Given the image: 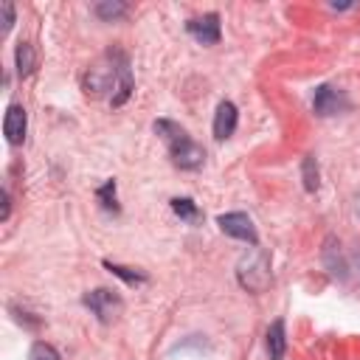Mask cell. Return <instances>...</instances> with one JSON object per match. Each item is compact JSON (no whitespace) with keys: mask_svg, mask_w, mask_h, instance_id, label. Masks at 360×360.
<instances>
[{"mask_svg":"<svg viewBox=\"0 0 360 360\" xmlns=\"http://www.w3.org/2000/svg\"><path fill=\"white\" fill-rule=\"evenodd\" d=\"M82 87L87 96L93 98H101L107 93L110 96V104L112 107H121L129 96H132V70H129V59L124 51H110L104 53L98 62H93L87 68V73L82 76Z\"/></svg>","mask_w":360,"mask_h":360,"instance_id":"obj_1","label":"cell"},{"mask_svg":"<svg viewBox=\"0 0 360 360\" xmlns=\"http://www.w3.org/2000/svg\"><path fill=\"white\" fill-rule=\"evenodd\" d=\"M152 127H155V132L166 141L169 158H172V163H174L177 169L194 172V169H200V166L205 163V149H202L197 141H191L188 132H186L180 124H174V121H169V118H158Z\"/></svg>","mask_w":360,"mask_h":360,"instance_id":"obj_2","label":"cell"},{"mask_svg":"<svg viewBox=\"0 0 360 360\" xmlns=\"http://www.w3.org/2000/svg\"><path fill=\"white\" fill-rule=\"evenodd\" d=\"M236 278L248 292H264L270 284V256L259 248H250L236 264Z\"/></svg>","mask_w":360,"mask_h":360,"instance_id":"obj_3","label":"cell"},{"mask_svg":"<svg viewBox=\"0 0 360 360\" xmlns=\"http://www.w3.org/2000/svg\"><path fill=\"white\" fill-rule=\"evenodd\" d=\"M82 304H84L101 323L115 321V318L121 315V309H124L121 295H118L115 290H107V287H96V290L84 292V295H82Z\"/></svg>","mask_w":360,"mask_h":360,"instance_id":"obj_4","label":"cell"},{"mask_svg":"<svg viewBox=\"0 0 360 360\" xmlns=\"http://www.w3.org/2000/svg\"><path fill=\"white\" fill-rule=\"evenodd\" d=\"M217 225H219V231L222 233H228V236H233V239H242V242H248V245H259V233H256V228H253V219L248 217V214H242V211H228V214H219L217 217Z\"/></svg>","mask_w":360,"mask_h":360,"instance_id":"obj_5","label":"cell"},{"mask_svg":"<svg viewBox=\"0 0 360 360\" xmlns=\"http://www.w3.org/2000/svg\"><path fill=\"white\" fill-rule=\"evenodd\" d=\"M312 110L315 115L321 118H329V115H338L343 110H349V98L340 87H332V84H321L315 87V96H312Z\"/></svg>","mask_w":360,"mask_h":360,"instance_id":"obj_6","label":"cell"},{"mask_svg":"<svg viewBox=\"0 0 360 360\" xmlns=\"http://www.w3.org/2000/svg\"><path fill=\"white\" fill-rule=\"evenodd\" d=\"M186 31H188L197 42H202V45H217L219 37H222L219 14H217V11H208V14H202V17H191V20L186 22Z\"/></svg>","mask_w":360,"mask_h":360,"instance_id":"obj_7","label":"cell"},{"mask_svg":"<svg viewBox=\"0 0 360 360\" xmlns=\"http://www.w3.org/2000/svg\"><path fill=\"white\" fill-rule=\"evenodd\" d=\"M25 129H28L25 107H22V104H8V107H6V118H3L6 141H8L11 146H20V143L25 141Z\"/></svg>","mask_w":360,"mask_h":360,"instance_id":"obj_8","label":"cell"},{"mask_svg":"<svg viewBox=\"0 0 360 360\" xmlns=\"http://www.w3.org/2000/svg\"><path fill=\"white\" fill-rule=\"evenodd\" d=\"M236 121H239L236 104H233V101H219V107H217V112H214V138H217V141L231 138L233 129H236Z\"/></svg>","mask_w":360,"mask_h":360,"instance_id":"obj_9","label":"cell"},{"mask_svg":"<svg viewBox=\"0 0 360 360\" xmlns=\"http://www.w3.org/2000/svg\"><path fill=\"white\" fill-rule=\"evenodd\" d=\"M264 346H267V357H270V360H284V352H287V332H284V321H281V318H276V321L267 326Z\"/></svg>","mask_w":360,"mask_h":360,"instance_id":"obj_10","label":"cell"},{"mask_svg":"<svg viewBox=\"0 0 360 360\" xmlns=\"http://www.w3.org/2000/svg\"><path fill=\"white\" fill-rule=\"evenodd\" d=\"M14 65H17V73L25 79L37 70V51L31 42H20L17 51H14Z\"/></svg>","mask_w":360,"mask_h":360,"instance_id":"obj_11","label":"cell"},{"mask_svg":"<svg viewBox=\"0 0 360 360\" xmlns=\"http://www.w3.org/2000/svg\"><path fill=\"white\" fill-rule=\"evenodd\" d=\"M323 262H326V267L332 270V276H338V278H343L346 276V262H343V256H340V245H335V239L329 236L326 239V245H323Z\"/></svg>","mask_w":360,"mask_h":360,"instance_id":"obj_12","label":"cell"},{"mask_svg":"<svg viewBox=\"0 0 360 360\" xmlns=\"http://www.w3.org/2000/svg\"><path fill=\"white\" fill-rule=\"evenodd\" d=\"M169 205H172V211H174L183 222H191V225H194V222H200V219H202V211H200V208H197V202H194V200H188V197H174Z\"/></svg>","mask_w":360,"mask_h":360,"instance_id":"obj_13","label":"cell"},{"mask_svg":"<svg viewBox=\"0 0 360 360\" xmlns=\"http://www.w3.org/2000/svg\"><path fill=\"white\" fill-rule=\"evenodd\" d=\"M301 180H304V188H307L309 194L318 191V186H321V172H318L315 155H307V158L301 160Z\"/></svg>","mask_w":360,"mask_h":360,"instance_id":"obj_14","label":"cell"},{"mask_svg":"<svg viewBox=\"0 0 360 360\" xmlns=\"http://www.w3.org/2000/svg\"><path fill=\"white\" fill-rule=\"evenodd\" d=\"M104 267H107L112 276H118L121 281H127L129 287L146 284V273H141V270H135V267H124V264H118V262H104Z\"/></svg>","mask_w":360,"mask_h":360,"instance_id":"obj_15","label":"cell"},{"mask_svg":"<svg viewBox=\"0 0 360 360\" xmlns=\"http://www.w3.org/2000/svg\"><path fill=\"white\" fill-rule=\"evenodd\" d=\"M93 14L98 20H104V22H112V20H118V17L127 14V3H121V0H104V3H96L93 6Z\"/></svg>","mask_w":360,"mask_h":360,"instance_id":"obj_16","label":"cell"},{"mask_svg":"<svg viewBox=\"0 0 360 360\" xmlns=\"http://www.w3.org/2000/svg\"><path fill=\"white\" fill-rule=\"evenodd\" d=\"M96 200L101 202V208H104V211L118 214V211H121V205H118V197H115V180H107L104 186H98V188H96Z\"/></svg>","mask_w":360,"mask_h":360,"instance_id":"obj_17","label":"cell"},{"mask_svg":"<svg viewBox=\"0 0 360 360\" xmlns=\"http://www.w3.org/2000/svg\"><path fill=\"white\" fill-rule=\"evenodd\" d=\"M28 360H62V357H59V352H56L51 343L37 340V343L31 346V352H28Z\"/></svg>","mask_w":360,"mask_h":360,"instance_id":"obj_18","label":"cell"},{"mask_svg":"<svg viewBox=\"0 0 360 360\" xmlns=\"http://www.w3.org/2000/svg\"><path fill=\"white\" fill-rule=\"evenodd\" d=\"M0 14H3V34H8L11 25H14V6H11L8 0L0 3Z\"/></svg>","mask_w":360,"mask_h":360,"instance_id":"obj_19","label":"cell"},{"mask_svg":"<svg viewBox=\"0 0 360 360\" xmlns=\"http://www.w3.org/2000/svg\"><path fill=\"white\" fill-rule=\"evenodd\" d=\"M8 211H11V200H8V191H3V214H0V219H8Z\"/></svg>","mask_w":360,"mask_h":360,"instance_id":"obj_20","label":"cell"},{"mask_svg":"<svg viewBox=\"0 0 360 360\" xmlns=\"http://www.w3.org/2000/svg\"><path fill=\"white\" fill-rule=\"evenodd\" d=\"M357 214H360V200H357Z\"/></svg>","mask_w":360,"mask_h":360,"instance_id":"obj_21","label":"cell"}]
</instances>
